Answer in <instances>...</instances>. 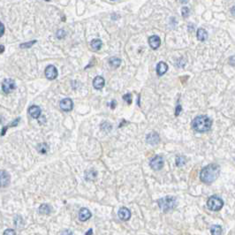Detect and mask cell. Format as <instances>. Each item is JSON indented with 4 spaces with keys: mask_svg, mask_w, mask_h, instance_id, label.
<instances>
[{
    "mask_svg": "<svg viewBox=\"0 0 235 235\" xmlns=\"http://www.w3.org/2000/svg\"><path fill=\"white\" fill-rule=\"evenodd\" d=\"M220 174V166L216 164H210L205 166L201 171L200 179L203 183L211 184L216 180Z\"/></svg>",
    "mask_w": 235,
    "mask_h": 235,
    "instance_id": "6da1fadb",
    "label": "cell"
},
{
    "mask_svg": "<svg viewBox=\"0 0 235 235\" xmlns=\"http://www.w3.org/2000/svg\"><path fill=\"white\" fill-rule=\"evenodd\" d=\"M212 126L211 119L205 115H200L194 118L192 127L198 133H205L209 131Z\"/></svg>",
    "mask_w": 235,
    "mask_h": 235,
    "instance_id": "7a4b0ae2",
    "label": "cell"
},
{
    "mask_svg": "<svg viewBox=\"0 0 235 235\" xmlns=\"http://www.w3.org/2000/svg\"><path fill=\"white\" fill-rule=\"evenodd\" d=\"M157 204L164 212H167L172 210L176 205V199L173 196H166L165 198L159 199L157 201Z\"/></svg>",
    "mask_w": 235,
    "mask_h": 235,
    "instance_id": "3957f363",
    "label": "cell"
},
{
    "mask_svg": "<svg viewBox=\"0 0 235 235\" xmlns=\"http://www.w3.org/2000/svg\"><path fill=\"white\" fill-rule=\"evenodd\" d=\"M207 206L212 211H218L224 206V202L220 197H218L216 195H213V196H210L207 202Z\"/></svg>",
    "mask_w": 235,
    "mask_h": 235,
    "instance_id": "277c9868",
    "label": "cell"
},
{
    "mask_svg": "<svg viewBox=\"0 0 235 235\" xmlns=\"http://www.w3.org/2000/svg\"><path fill=\"white\" fill-rule=\"evenodd\" d=\"M16 89V84L12 79H5L2 83V90L5 94H10Z\"/></svg>",
    "mask_w": 235,
    "mask_h": 235,
    "instance_id": "5b68a950",
    "label": "cell"
},
{
    "mask_svg": "<svg viewBox=\"0 0 235 235\" xmlns=\"http://www.w3.org/2000/svg\"><path fill=\"white\" fill-rule=\"evenodd\" d=\"M150 167L153 170H155V171H159V170L162 169L163 166H164V159H163V157L160 156H154V157L150 160Z\"/></svg>",
    "mask_w": 235,
    "mask_h": 235,
    "instance_id": "8992f818",
    "label": "cell"
},
{
    "mask_svg": "<svg viewBox=\"0 0 235 235\" xmlns=\"http://www.w3.org/2000/svg\"><path fill=\"white\" fill-rule=\"evenodd\" d=\"M45 76L49 80H55L57 77V71L54 66H49L45 69Z\"/></svg>",
    "mask_w": 235,
    "mask_h": 235,
    "instance_id": "52a82bcc",
    "label": "cell"
},
{
    "mask_svg": "<svg viewBox=\"0 0 235 235\" xmlns=\"http://www.w3.org/2000/svg\"><path fill=\"white\" fill-rule=\"evenodd\" d=\"M10 180V175L5 171H0V188H5L7 186H9Z\"/></svg>",
    "mask_w": 235,
    "mask_h": 235,
    "instance_id": "ba28073f",
    "label": "cell"
},
{
    "mask_svg": "<svg viewBox=\"0 0 235 235\" xmlns=\"http://www.w3.org/2000/svg\"><path fill=\"white\" fill-rule=\"evenodd\" d=\"M59 105H60L61 110H63L64 112H70L71 110L73 109V107H74L73 101L70 98L63 99L61 102H60Z\"/></svg>",
    "mask_w": 235,
    "mask_h": 235,
    "instance_id": "9c48e42d",
    "label": "cell"
},
{
    "mask_svg": "<svg viewBox=\"0 0 235 235\" xmlns=\"http://www.w3.org/2000/svg\"><path fill=\"white\" fill-rule=\"evenodd\" d=\"M117 215H118V217H119L121 220H123V221H127V220L131 217V212H130V210H129L127 208L122 207L119 209Z\"/></svg>",
    "mask_w": 235,
    "mask_h": 235,
    "instance_id": "30bf717a",
    "label": "cell"
},
{
    "mask_svg": "<svg viewBox=\"0 0 235 235\" xmlns=\"http://www.w3.org/2000/svg\"><path fill=\"white\" fill-rule=\"evenodd\" d=\"M146 141H147V142H148L149 144H151V145H156V144H157V143L160 141L159 135H158L156 133H155V132L150 133V134H149L147 135Z\"/></svg>",
    "mask_w": 235,
    "mask_h": 235,
    "instance_id": "8fae6325",
    "label": "cell"
},
{
    "mask_svg": "<svg viewBox=\"0 0 235 235\" xmlns=\"http://www.w3.org/2000/svg\"><path fill=\"white\" fill-rule=\"evenodd\" d=\"M149 43H150V46L153 50H156L161 45V40H160L159 36H152L149 38Z\"/></svg>",
    "mask_w": 235,
    "mask_h": 235,
    "instance_id": "7c38bea8",
    "label": "cell"
},
{
    "mask_svg": "<svg viewBox=\"0 0 235 235\" xmlns=\"http://www.w3.org/2000/svg\"><path fill=\"white\" fill-rule=\"evenodd\" d=\"M168 70V65L165 62L161 61L156 66V74L158 76H162L165 74Z\"/></svg>",
    "mask_w": 235,
    "mask_h": 235,
    "instance_id": "4fadbf2b",
    "label": "cell"
},
{
    "mask_svg": "<svg viewBox=\"0 0 235 235\" xmlns=\"http://www.w3.org/2000/svg\"><path fill=\"white\" fill-rule=\"evenodd\" d=\"M104 84H105V81H104V79L101 76H96V78L93 80V86L96 90H102L104 87Z\"/></svg>",
    "mask_w": 235,
    "mask_h": 235,
    "instance_id": "5bb4252c",
    "label": "cell"
},
{
    "mask_svg": "<svg viewBox=\"0 0 235 235\" xmlns=\"http://www.w3.org/2000/svg\"><path fill=\"white\" fill-rule=\"evenodd\" d=\"M41 109L39 106H36V105H33V106H31V107H29L28 109V113H29V115L31 116L34 118H38V117H40V115H41Z\"/></svg>",
    "mask_w": 235,
    "mask_h": 235,
    "instance_id": "9a60e30c",
    "label": "cell"
},
{
    "mask_svg": "<svg viewBox=\"0 0 235 235\" xmlns=\"http://www.w3.org/2000/svg\"><path fill=\"white\" fill-rule=\"evenodd\" d=\"M91 217V212L86 209V208H82L79 212V218L80 221H86L88 219H90Z\"/></svg>",
    "mask_w": 235,
    "mask_h": 235,
    "instance_id": "2e32d148",
    "label": "cell"
},
{
    "mask_svg": "<svg viewBox=\"0 0 235 235\" xmlns=\"http://www.w3.org/2000/svg\"><path fill=\"white\" fill-rule=\"evenodd\" d=\"M196 36H197V39L199 41L204 42L205 40H207L208 33L206 32L205 29H203V28H199L197 30V33H196Z\"/></svg>",
    "mask_w": 235,
    "mask_h": 235,
    "instance_id": "e0dca14e",
    "label": "cell"
},
{
    "mask_svg": "<svg viewBox=\"0 0 235 235\" xmlns=\"http://www.w3.org/2000/svg\"><path fill=\"white\" fill-rule=\"evenodd\" d=\"M109 64L112 68H117L121 64V59L117 57H112L109 59Z\"/></svg>",
    "mask_w": 235,
    "mask_h": 235,
    "instance_id": "ac0fdd59",
    "label": "cell"
},
{
    "mask_svg": "<svg viewBox=\"0 0 235 235\" xmlns=\"http://www.w3.org/2000/svg\"><path fill=\"white\" fill-rule=\"evenodd\" d=\"M102 45H103V42H102V41L100 39H94V40H92L91 42H90V46L95 51L100 50L101 47H102Z\"/></svg>",
    "mask_w": 235,
    "mask_h": 235,
    "instance_id": "d6986e66",
    "label": "cell"
},
{
    "mask_svg": "<svg viewBox=\"0 0 235 235\" xmlns=\"http://www.w3.org/2000/svg\"><path fill=\"white\" fill-rule=\"evenodd\" d=\"M52 211V209L50 207V205H48V204H42L40 208H39V212L41 213V214H44V215H49L50 213Z\"/></svg>",
    "mask_w": 235,
    "mask_h": 235,
    "instance_id": "ffe728a7",
    "label": "cell"
},
{
    "mask_svg": "<svg viewBox=\"0 0 235 235\" xmlns=\"http://www.w3.org/2000/svg\"><path fill=\"white\" fill-rule=\"evenodd\" d=\"M210 232H211L212 235H221V226H218V225H214V226H212L211 228H210Z\"/></svg>",
    "mask_w": 235,
    "mask_h": 235,
    "instance_id": "44dd1931",
    "label": "cell"
},
{
    "mask_svg": "<svg viewBox=\"0 0 235 235\" xmlns=\"http://www.w3.org/2000/svg\"><path fill=\"white\" fill-rule=\"evenodd\" d=\"M96 172L94 171V170H91V171H88L86 174H85V177H86V179L87 180H93L96 178Z\"/></svg>",
    "mask_w": 235,
    "mask_h": 235,
    "instance_id": "7402d4cb",
    "label": "cell"
},
{
    "mask_svg": "<svg viewBox=\"0 0 235 235\" xmlns=\"http://www.w3.org/2000/svg\"><path fill=\"white\" fill-rule=\"evenodd\" d=\"M37 150L39 153H42V154H45L48 150H49V146H48L47 143L43 142V143H41L39 144L37 147Z\"/></svg>",
    "mask_w": 235,
    "mask_h": 235,
    "instance_id": "603a6c76",
    "label": "cell"
},
{
    "mask_svg": "<svg viewBox=\"0 0 235 235\" xmlns=\"http://www.w3.org/2000/svg\"><path fill=\"white\" fill-rule=\"evenodd\" d=\"M186 162H187V160L183 156H178L176 157V165H177V166H183L186 164Z\"/></svg>",
    "mask_w": 235,
    "mask_h": 235,
    "instance_id": "cb8c5ba5",
    "label": "cell"
},
{
    "mask_svg": "<svg viewBox=\"0 0 235 235\" xmlns=\"http://www.w3.org/2000/svg\"><path fill=\"white\" fill-rule=\"evenodd\" d=\"M36 42V40H35V41H30V42H24V43H21V44L19 45V47L21 48V49H29V48L32 47Z\"/></svg>",
    "mask_w": 235,
    "mask_h": 235,
    "instance_id": "d4e9b609",
    "label": "cell"
},
{
    "mask_svg": "<svg viewBox=\"0 0 235 235\" xmlns=\"http://www.w3.org/2000/svg\"><path fill=\"white\" fill-rule=\"evenodd\" d=\"M189 14H190V10H189L188 6L182 7V9H181V15H182V17H183L184 19L188 18V16H189Z\"/></svg>",
    "mask_w": 235,
    "mask_h": 235,
    "instance_id": "484cf974",
    "label": "cell"
},
{
    "mask_svg": "<svg viewBox=\"0 0 235 235\" xmlns=\"http://www.w3.org/2000/svg\"><path fill=\"white\" fill-rule=\"evenodd\" d=\"M123 99L127 102L128 104H132V95L129 94V93H127V94L124 95L123 96Z\"/></svg>",
    "mask_w": 235,
    "mask_h": 235,
    "instance_id": "4316f807",
    "label": "cell"
},
{
    "mask_svg": "<svg viewBox=\"0 0 235 235\" xmlns=\"http://www.w3.org/2000/svg\"><path fill=\"white\" fill-rule=\"evenodd\" d=\"M65 36H66V31H65V30L60 29V30L57 31V37L58 38V39H62V38H64Z\"/></svg>",
    "mask_w": 235,
    "mask_h": 235,
    "instance_id": "83f0119b",
    "label": "cell"
},
{
    "mask_svg": "<svg viewBox=\"0 0 235 235\" xmlns=\"http://www.w3.org/2000/svg\"><path fill=\"white\" fill-rule=\"evenodd\" d=\"M4 235H16V233L13 229H7L4 232Z\"/></svg>",
    "mask_w": 235,
    "mask_h": 235,
    "instance_id": "f1b7e54d",
    "label": "cell"
},
{
    "mask_svg": "<svg viewBox=\"0 0 235 235\" xmlns=\"http://www.w3.org/2000/svg\"><path fill=\"white\" fill-rule=\"evenodd\" d=\"M181 110H182V107L180 104H178L177 107H176V111H175V116H179L180 112H181Z\"/></svg>",
    "mask_w": 235,
    "mask_h": 235,
    "instance_id": "f546056e",
    "label": "cell"
},
{
    "mask_svg": "<svg viewBox=\"0 0 235 235\" xmlns=\"http://www.w3.org/2000/svg\"><path fill=\"white\" fill-rule=\"evenodd\" d=\"M228 63H229V65L232 66H235V56H232L229 57V59H228Z\"/></svg>",
    "mask_w": 235,
    "mask_h": 235,
    "instance_id": "4dcf8cb0",
    "label": "cell"
},
{
    "mask_svg": "<svg viewBox=\"0 0 235 235\" xmlns=\"http://www.w3.org/2000/svg\"><path fill=\"white\" fill-rule=\"evenodd\" d=\"M4 33H5V26L0 21V37L4 35Z\"/></svg>",
    "mask_w": 235,
    "mask_h": 235,
    "instance_id": "1f68e13d",
    "label": "cell"
},
{
    "mask_svg": "<svg viewBox=\"0 0 235 235\" xmlns=\"http://www.w3.org/2000/svg\"><path fill=\"white\" fill-rule=\"evenodd\" d=\"M62 235H74V233H73V232H71V231L66 230L63 232Z\"/></svg>",
    "mask_w": 235,
    "mask_h": 235,
    "instance_id": "d6a6232c",
    "label": "cell"
},
{
    "mask_svg": "<svg viewBox=\"0 0 235 235\" xmlns=\"http://www.w3.org/2000/svg\"><path fill=\"white\" fill-rule=\"evenodd\" d=\"M116 101L115 100H113L112 102V104H111V108L112 109H115V107H116Z\"/></svg>",
    "mask_w": 235,
    "mask_h": 235,
    "instance_id": "836d02e7",
    "label": "cell"
},
{
    "mask_svg": "<svg viewBox=\"0 0 235 235\" xmlns=\"http://www.w3.org/2000/svg\"><path fill=\"white\" fill-rule=\"evenodd\" d=\"M4 52H5V46L4 45H0V54L3 53Z\"/></svg>",
    "mask_w": 235,
    "mask_h": 235,
    "instance_id": "e575fe53",
    "label": "cell"
},
{
    "mask_svg": "<svg viewBox=\"0 0 235 235\" xmlns=\"http://www.w3.org/2000/svg\"><path fill=\"white\" fill-rule=\"evenodd\" d=\"M231 13L232 14H235V6H232V9H231Z\"/></svg>",
    "mask_w": 235,
    "mask_h": 235,
    "instance_id": "d590c367",
    "label": "cell"
},
{
    "mask_svg": "<svg viewBox=\"0 0 235 235\" xmlns=\"http://www.w3.org/2000/svg\"><path fill=\"white\" fill-rule=\"evenodd\" d=\"M91 233H92V230L90 229V230H89V232H88L86 233V235H90Z\"/></svg>",
    "mask_w": 235,
    "mask_h": 235,
    "instance_id": "8d00e7d4",
    "label": "cell"
},
{
    "mask_svg": "<svg viewBox=\"0 0 235 235\" xmlns=\"http://www.w3.org/2000/svg\"><path fill=\"white\" fill-rule=\"evenodd\" d=\"M45 1H50V0H45Z\"/></svg>",
    "mask_w": 235,
    "mask_h": 235,
    "instance_id": "74e56055",
    "label": "cell"
},
{
    "mask_svg": "<svg viewBox=\"0 0 235 235\" xmlns=\"http://www.w3.org/2000/svg\"><path fill=\"white\" fill-rule=\"evenodd\" d=\"M112 1H115V0H112Z\"/></svg>",
    "mask_w": 235,
    "mask_h": 235,
    "instance_id": "f35d334b",
    "label": "cell"
}]
</instances>
